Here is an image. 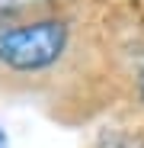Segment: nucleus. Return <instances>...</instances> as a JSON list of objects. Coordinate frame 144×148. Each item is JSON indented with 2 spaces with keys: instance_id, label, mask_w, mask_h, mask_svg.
I'll return each mask as SVG.
<instances>
[{
  "instance_id": "obj_3",
  "label": "nucleus",
  "mask_w": 144,
  "mask_h": 148,
  "mask_svg": "<svg viewBox=\"0 0 144 148\" xmlns=\"http://www.w3.org/2000/svg\"><path fill=\"white\" fill-rule=\"evenodd\" d=\"M138 87H141V97H144V71H141V81H138Z\"/></svg>"
},
{
  "instance_id": "obj_4",
  "label": "nucleus",
  "mask_w": 144,
  "mask_h": 148,
  "mask_svg": "<svg viewBox=\"0 0 144 148\" xmlns=\"http://www.w3.org/2000/svg\"><path fill=\"white\" fill-rule=\"evenodd\" d=\"M0 148H7V135L3 132H0Z\"/></svg>"
},
{
  "instance_id": "obj_2",
  "label": "nucleus",
  "mask_w": 144,
  "mask_h": 148,
  "mask_svg": "<svg viewBox=\"0 0 144 148\" xmlns=\"http://www.w3.org/2000/svg\"><path fill=\"white\" fill-rule=\"evenodd\" d=\"M39 3H45V0H0V13H19V10H29Z\"/></svg>"
},
{
  "instance_id": "obj_1",
  "label": "nucleus",
  "mask_w": 144,
  "mask_h": 148,
  "mask_svg": "<svg viewBox=\"0 0 144 148\" xmlns=\"http://www.w3.org/2000/svg\"><path fill=\"white\" fill-rule=\"evenodd\" d=\"M67 45V29L58 19L29 26H0V61L13 71H39L55 64Z\"/></svg>"
}]
</instances>
